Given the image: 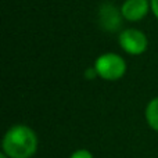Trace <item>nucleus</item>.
I'll use <instances>...</instances> for the list:
<instances>
[{
    "label": "nucleus",
    "instance_id": "obj_1",
    "mask_svg": "<svg viewBox=\"0 0 158 158\" xmlns=\"http://www.w3.org/2000/svg\"><path fill=\"white\" fill-rule=\"evenodd\" d=\"M38 139L32 129L17 125L6 133L3 140L4 153L11 158H29L36 151Z\"/></svg>",
    "mask_w": 158,
    "mask_h": 158
},
{
    "label": "nucleus",
    "instance_id": "obj_2",
    "mask_svg": "<svg viewBox=\"0 0 158 158\" xmlns=\"http://www.w3.org/2000/svg\"><path fill=\"white\" fill-rule=\"evenodd\" d=\"M94 69L101 78L107 81H115L119 79L125 74V61L117 54H104L96 60Z\"/></svg>",
    "mask_w": 158,
    "mask_h": 158
},
{
    "label": "nucleus",
    "instance_id": "obj_3",
    "mask_svg": "<svg viewBox=\"0 0 158 158\" xmlns=\"http://www.w3.org/2000/svg\"><path fill=\"white\" fill-rule=\"evenodd\" d=\"M119 44L131 54H140L147 47V38L137 29H128L119 35Z\"/></svg>",
    "mask_w": 158,
    "mask_h": 158
},
{
    "label": "nucleus",
    "instance_id": "obj_4",
    "mask_svg": "<svg viewBox=\"0 0 158 158\" xmlns=\"http://www.w3.org/2000/svg\"><path fill=\"white\" fill-rule=\"evenodd\" d=\"M147 8L146 0H126L122 6V15L129 21H139L147 14Z\"/></svg>",
    "mask_w": 158,
    "mask_h": 158
},
{
    "label": "nucleus",
    "instance_id": "obj_5",
    "mask_svg": "<svg viewBox=\"0 0 158 158\" xmlns=\"http://www.w3.org/2000/svg\"><path fill=\"white\" fill-rule=\"evenodd\" d=\"M100 24L104 29L115 31L119 28L121 18L117 8L112 4H103L100 8Z\"/></svg>",
    "mask_w": 158,
    "mask_h": 158
},
{
    "label": "nucleus",
    "instance_id": "obj_6",
    "mask_svg": "<svg viewBox=\"0 0 158 158\" xmlns=\"http://www.w3.org/2000/svg\"><path fill=\"white\" fill-rule=\"evenodd\" d=\"M146 117H147L148 125L153 129L158 131V97L154 98L146 110Z\"/></svg>",
    "mask_w": 158,
    "mask_h": 158
},
{
    "label": "nucleus",
    "instance_id": "obj_7",
    "mask_svg": "<svg viewBox=\"0 0 158 158\" xmlns=\"http://www.w3.org/2000/svg\"><path fill=\"white\" fill-rule=\"evenodd\" d=\"M71 158H93V156L86 150H78L72 154Z\"/></svg>",
    "mask_w": 158,
    "mask_h": 158
},
{
    "label": "nucleus",
    "instance_id": "obj_8",
    "mask_svg": "<svg viewBox=\"0 0 158 158\" xmlns=\"http://www.w3.org/2000/svg\"><path fill=\"white\" fill-rule=\"evenodd\" d=\"M151 8H153V13L158 18V0H151Z\"/></svg>",
    "mask_w": 158,
    "mask_h": 158
},
{
    "label": "nucleus",
    "instance_id": "obj_9",
    "mask_svg": "<svg viewBox=\"0 0 158 158\" xmlns=\"http://www.w3.org/2000/svg\"><path fill=\"white\" fill-rule=\"evenodd\" d=\"M0 158H6V156H4V154H2V156H0Z\"/></svg>",
    "mask_w": 158,
    "mask_h": 158
}]
</instances>
